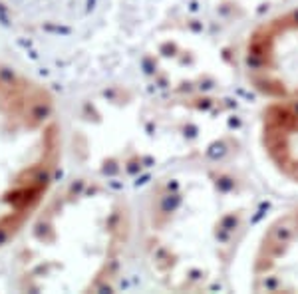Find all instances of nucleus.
<instances>
[{
    "label": "nucleus",
    "mask_w": 298,
    "mask_h": 294,
    "mask_svg": "<svg viewBox=\"0 0 298 294\" xmlns=\"http://www.w3.org/2000/svg\"><path fill=\"white\" fill-rule=\"evenodd\" d=\"M260 145L278 175L298 185V98L272 99L264 107Z\"/></svg>",
    "instance_id": "obj_5"
},
{
    "label": "nucleus",
    "mask_w": 298,
    "mask_h": 294,
    "mask_svg": "<svg viewBox=\"0 0 298 294\" xmlns=\"http://www.w3.org/2000/svg\"><path fill=\"white\" fill-rule=\"evenodd\" d=\"M62 159V127L52 94L0 62V248L36 215Z\"/></svg>",
    "instance_id": "obj_1"
},
{
    "label": "nucleus",
    "mask_w": 298,
    "mask_h": 294,
    "mask_svg": "<svg viewBox=\"0 0 298 294\" xmlns=\"http://www.w3.org/2000/svg\"><path fill=\"white\" fill-rule=\"evenodd\" d=\"M247 201L231 177L207 173L175 179L157 197L151 213L153 262L185 286L205 284L221 274L247 221Z\"/></svg>",
    "instance_id": "obj_2"
},
{
    "label": "nucleus",
    "mask_w": 298,
    "mask_h": 294,
    "mask_svg": "<svg viewBox=\"0 0 298 294\" xmlns=\"http://www.w3.org/2000/svg\"><path fill=\"white\" fill-rule=\"evenodd\" d=\"M252 288L298 292V209L280 215L264 231L254 252Z\"/></svg>",
    "instance_id": "obj_4"
},
{
    "label": "nucleus",
    "mask_w": 298,
    "mask_h": 294,
    "mask_svg": "<svg viewBox=\"0 0 298 294\" xmlns=\"http://www.w3.org/2000/svg\"><path fill=\"white\" fill-rule=\"evenodd\" d=\"M250 84L272 99L298 98V8L258 24L245 46Z\"/></svg>",
    "instance_id": "obj_3"
}]
</instances>
